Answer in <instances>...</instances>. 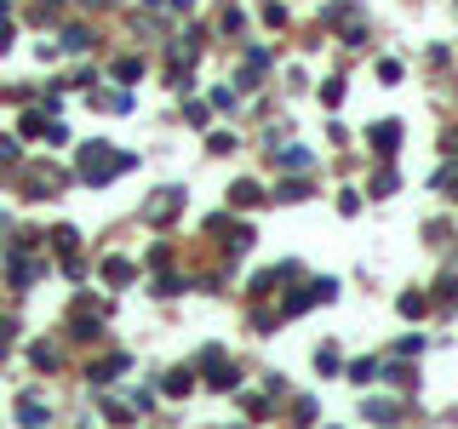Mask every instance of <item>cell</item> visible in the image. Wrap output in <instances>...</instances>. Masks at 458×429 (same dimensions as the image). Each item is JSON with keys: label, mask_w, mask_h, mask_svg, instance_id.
Here are the masks:
<instances>
[{"label": "cell", "mask_w": 458, "mask_h": 429, "mask_svg": "<svg viewBox=\"0 0 458 429\" xmlns=\"http://www.w3.org/2000/svg\"><path fill=\"white\" fill-rule=\"evenodd\" d=\"M372 143H379V155H395V143H401V126H395V120L372 126Z\"/></svg>", "instance_id": "1"}, {"label": "cell", "mask_w": 458, "mask_h": 429, "mask_svg": "<svg viewBox=\"0 0 458 429\" xmlns=\"http://www.w3.org/2000/svg\"><path fill=\"white\" fill-rule=\"evenodd\" d=\"M350 378H355V383H372V378H379V361H355Z\"/></svg>", "instance_id": "2"}, {"label": "cell", "mask_w": 458, "mask_h": 429, "mask_svg": "<svg viewBox=\"0 0 458 429\" xmlns=\"http://www.w3.org/2000/svg\"><path fill=\"white\" fill-rule=\"evenodd\" d=\"M424 309H430V297H419V292L401 297V315H424Z\"/></svg>", "instance_id": "3"}, {"label": "cell", "mask_w": 458, "mask_h": 429, "mask_svg": "<svg viewBox=\"0 0 458 429\" xmlns=\"http://www.w3.org/2000/svg\"><path fill=\"white\" fill-rule=\"evenodd\" d=\"M258 200V184H235V206H253Z\"/></svg>", "instance_id": "4"}]
</instances>
